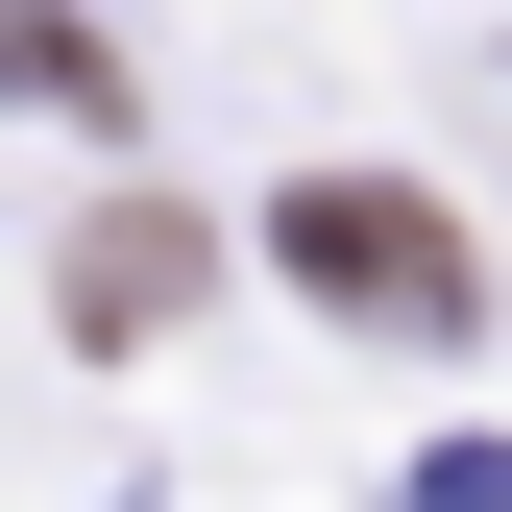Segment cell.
I'll use <instances>...</instances> for the list:
<instances>
[{
    "label": "cell",
    "mask_w": 512,
    "mask_h": 512,
    "mask_svg": "<svg viewBox=\"0 0 512 512\" xmlns=\"http://www.w3.org/2000/svg\"><path fill=\"white\" fill-rule=\"evenodd\" d=\"M293 269L366 293V317H415V342H464V244H439L415 196H366V171H317V196H293Z\"/></svg>",
    "instance_id": "cell-1"
},
{
    "label": "cell",
    "mask_w": 512,
    "mask_h": 512,
    "mask_svg": "<svg viewBox=\"0 0 512 512\" xmlns=\"http://www.w3.org/2000/svg\"><path fill=\"white\" fill-rule=\"evenodd\" d=\"M171 293H196V220H98V244H74V317H98V342L171 317Z\"/></svg>",
    "instance_id": "cell-2"
}]
</instances>
